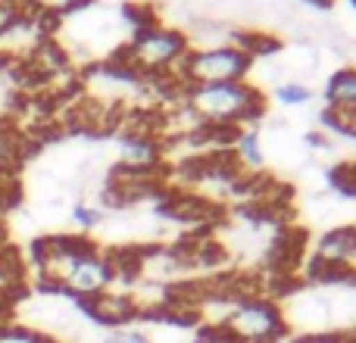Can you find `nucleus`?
I'll use <instances>...</instances> for the list:
<instances>
[{
    "mask_svg": "<svg viewBox=\"0 0 356 343\" xmlns=\"http://www.w3.org/2000/svg\"><path fill=\"white\" fill-rule=\"evenodd\" d=\"M191 50V35L172 25H163L160 19L150 25L135 28L122 41V47L110 56L113 66L131 72L141 81H156V85H169L175 81L178 66Z\"/></svg>",
    "mask_w": 356,
    "mask_h": 343,
    "instance_id": "obj_1",
    "label": "nucleus"
},
{
    "mask_svg": "<svg viewBox=\"0 0 356 343\" xmlns=\"http://www.w3.org/2000/svg\"><path fill=\"white\" fill-rule=\"evenodd\" d=\"M178 103L203 128H250L266 112V94L250 81L191 85L181 91Z\"/></svg>",
    "mask_w": 356,
    "mask_h": 343,
    "instance_id": "obj_2",
    "label": "nucleus"
},
{
    "mask_svg": "<svg viewBox=\"0 0 356 343\" xmlns=\"http://www.w3.org/2000/svg\"><path fill=\"white\" fill-rule=\"evenodd\" d=\"M253 56L241 50L234 41L222 44H194L178 66L175 81L181 87L191 85H228V81H247L253 72Z\"/></svg>",
    "mask_w": 356,
    "mask_h": 343,
    "instance_id": "obj_3",
    "label": "nucleus"
},
{
    "mask_svg": "<svg viewBox=\"0 0 356 343\" xmlns=\"http://www.w3.org/2000/svg\"><path fill=\"white\" fill-rule=\"evenodd\" d=\"M219 328L234 343H278L288 334V319L275 300L244 294L228 303Z\"/></svg>",
    "mask_w": 356,
    "mask_h": 343,
    "instance_id": "obj_4",
    "label": "nucleus"
},
{
    "mask_svg": "<svg viewBox=\"0 0 356 343\" xmlns=\"http://www.w3.org/2000/svg\"><path fill=\"white\" fill-rule=\"evenodd\" d=\"M94 240L85 234H44L31 244V269H35L38 284L60 294L63 281L69 278L72 265L81 259V253Z\"/></svg>",
    "mask_w": 356,
    "mask_h": 343,
    "instance_id": "obj_5",
    "label": "nucleus"
},
{
    "mask_svg": "<svg viewBox=\"0 0 356 343\" xmlns=\"http://www.w3.org/2000/svg\"><path fill=\"white\" fill-rule=\"evenodd\" d=\"M56 35V28L31 12H19L13 22L0 28V66L3 69H22L31 62V56Z\"/></svg>",
    "mask_w": 356,
    "mask_h": 343,
    "instance_id": "obj_6",
    "label": "nucleus"
},
{
    "mask_svg": "<svg viewBox=\"0 0 356 343\" xmlns=\"http://www.w3.org/2000/svg\"><path fill=\"white\" fill-rule=\"evenodd\" d=\"M110 287H116V265H113V253L100 250L97 244H91L81 259L72 265L69 278L63 281L60 294L72 296L75 303H88L94 296L106 294Z\"/></svg>",
    "mask_w": 356,
    "mask_h": 343,
    "instance_id": "obj_7",
    "label": "nucleus"
},
{
    "mask_svg": "<svg viewBox=\"0 0 356 343\" xmlns=\"http://www.w3.org/2000/svg\"><path fill=\"white\" fill-rule=\"evenodd\" d=\"M79 306L88 319L104 325L106 331H110V328L135 325V319H141V303H138V296L129 294V290H116V287H110L106 294L94 296V300H88V303H79Z\"/></svg>",
    "mask_w": 356,
    "mask_h": 343,
    "instance_id": "obj_8",
    "label": "nucleus"
},
{
    "mask_svg": "<svg viewBox=\"0 0 356 343\" xmlns=\"http://www.w3.org/2000/svg\"><path fill=\"white\" fill-rule=\"evenodd\" d=\"M325 106L328 110H356V66L334 69L325 78Z\"/></svg>",
    "mask_w": 356,
    "mask_h": 343,
    "instance_id": "obj_9",
    "label": "nucleus"
},
{
    "mask_svg": "<svg viewBox=\"0 0 356 343\" xmlns=\"http://www.w3.org/2000/svg\"><path fill=\"white\" fill-rule=\"evenodd\" d=\"M19 6H22L25 12L44 19V22H50L56 28L63 19L79 16V12L91 10L94 0H19Z\"/></svg>",
    "mask_w": 356,
    "mask_h": 343,
    "instance_id": "obj_10",
    "label": "nucleus"
},
{
    "mask_svg": "<svg viewBox=\"0 0 356 343\" xmlns=\"http://www.w3.org/2000/svg\"><path fill=\"white\" fill-rule=\"evenodd\" d=\"M232 153L238 160V166L247 172V175H257L259 169L266 166V153H263V141H259L257 125L253 128H244L238 135V141L232 144Z\"/></svg>",
    "mask_w": 356,
    "mask_h": 343,
    "instance_id": "obj_11",
    "label": "nucleus"
},
{
    "mask_svg": "<svg viewBox=\"0 0 356 343\" xmlns=\"http://www.w3.org/2000/svg\"><path fill=\"white\" fill-rule=\"evenodd\" d=\"M25 160V141L10 122L0 119V178L19 175V166Z\"/></svg>",
    "mask_w": 356,
    "mask_h": 343,
    "instance_id": "obj_12",
    "label": "nucleus"
},
{
    "mask_svg": "<svg viewBox=\"0 0 356 343\" xmlns=\"http://www.w3.org/2000/svg\"><path fill=\"white\" fill-rule=\"evenodd\" d=\"M275 100L282 106H307L309 100H313V87L307 85V81H300V78H291V81H278V87H275Z\"/></svg>",
    "mask_w": 356,
    "mask_h": 343,
    "instance_id": "obj_13",
    "label": "nucleus"
},
{
    "mask_svg": "<svg viewBox=\"0 0 356 343\" xmlns=\"http://www.w3.org/2000/svg\"><path fill=\"white\" fill-rule=\"evenodd\" d=\"M104 219H106V209L104 206H94V203H85V200H79L72 206V225L79 228L85 237L94 231V228L104 225Z\"/></svg>",
    "mask_w": 356,
    "mask_h": 343,
    "instance_id": "obj_14",
    "label": "nucleus"
},
{
    "mask_svg": "<svg viewBox=\"0 0 356 343\" xmlns=\"http://www.w3.org/2000/svg\"><path fill=\"white\" fill-rule=\"evenodd\" d=\"M0 343H50V337L41 334L38 328L16 325V321H3V325H0Z\"/></svg>",
    "mask_w": 356,
    "mask_h": 343,
    "instance_id": "obj_15",
    "label": "nucleus"
},
{
    "mask_svg": "<svg viewBox=\"0 0 356 343\" xmlns=\"http://www.w3.org/2000/svg\"><path fill=\"white\" fill-rule=\"evenodd\" d=\"M100 343H156L144 328L138 325H125V328H110V331L100 337Z\"/></svg>",
    "mask_w": 356,
    "mask_h": 343,
    "instance_id": "obj_16",
    "label": "nucleus"
},
{
    "mask_svg": "<svg viewBox=\"0 0 356 343\" xmlns=\"http://www.w3.org/2000/svg\"><path fill=\"white\" fill-rule=\"evenodd\" d=\"M332 184L344 194L356 196V160H344L332 169Z\"/></svg>",
    "mask_w": 356,
    "mask_h": 343,
    "instance_id": "obj_17",
    "label": "nucleus"
},
{
    "mask_svg": "<svg viewBox=\"0 0 356 343\" xmlns=\"http://www.w3.org/2000/svg\"><path fill=\"white\" fill-rule=\"evenodd\" d=\"M191 343H234V340L228 337L222 328H203V331L197 334V337L191 340Z\"/></svg>",
    "mask_w": 356,
    "mask_h": 343,
    "instance_id": "obj_18",
    "label": "nucleus"
},
{
    "mask_svg": "<svg viewBox=\"0 0 356 343\" xmlns=\"http://www.w3.org/2000/svg\"><path fill=\"white\" fill-rule=\"evenodd\" d=\"M6 244V225H3V215H0V246Z\"/></svg>",
    "mask_w": 356,
    "mask_h": 343,
    "instance_id": "obj_19",
    "label": "nucleus"
},
{
    "mask_svg": "<svg viewBox=\"0 0 356 343\" xmlns=\"http://www.w3.org/2000/svg\"><path fill=\"white\" fill-rule=\"evenodd\" d=\"M350 3H353V6H356V0H350Z\"/></svg>",
    "mask_w": 356,
    "mask_h": 343,
    "instance_id": "obj_20",
    "label": "nucleus"
}]
</instances>
